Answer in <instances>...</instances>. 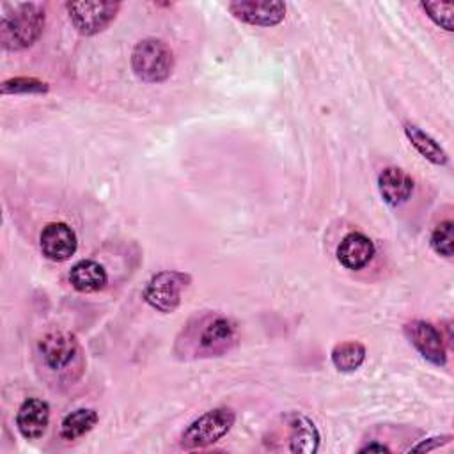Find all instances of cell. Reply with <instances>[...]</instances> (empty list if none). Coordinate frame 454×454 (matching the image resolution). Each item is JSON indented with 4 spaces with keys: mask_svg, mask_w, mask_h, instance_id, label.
I'll list each match as a JSON object with an SVG mask.
<instances>
[{
    "mask_svg": "<svg viewBox=\"0 0 454 454\" xmlns=\"http://www.w3.org/2000/svg\"><path fill=\"white\" fill-rule=\"evenodd\" d=\"M332 364L340 372L356 371L365 360V346L358 340H344L333 346L332 349Z\"/></svg>",
    "mask_w": 454,
    "mask_h": 454,
    "instance_id": "18",
    "label": "cell"
},
{
    "mask_svg": "<svg viewBox=\"0 0 454 454\" xmlns=\"http://www.w3.org/2000/svg\"><path fill=\"white\" fill-rule=\"evenodd\" d=\"M131 67L137 78L145 83L165 82L174 71V53L156 37L142 39L135 44L131 53Z\"/></svg>",
    "mask_w": 454,
    "mask_h": 454,
    "instance_id": "3",
    "label": "cell"
},
{
    "mask_svg": "<svg viewBox=\"0 0 454 454\" xmlns=\"http://www.w3.org/2000/svg\"><path fill=\"white\" fill-rule=\"evenodd\" d=\"M374 243L362 232L346 234L337 248L339 262L348 270H362L374 257Z\"/></svg>",
    "mask_w": 454,
    "mask_h": 454,
    "instance_id": "13",
    "label": "cell"
},
{
    "mask_svg": "<svg viewBox=\"0 0 454 454\" xmlns=\"http://www.w3.org/2000/svg\"><path fill=\"white\" fill-rule=\"evenodd\" d=\"M50 424V406L46 401L37 397H28L21 403L16 413V426L23 438L37 440L41 438Z\"/></svg>",
    "mask_w": 454,
    "mask_h": 454,
    "instance_id": "11",
    "label": "cell"
},
{
    "mask_svg": "<svg viewBox=\"0 0 454 454\" xmlns=\"http://www.w3.org/2000/svg\"><path fill=\"white\" fill-rule=\"evenodd\" d=\"M378 190L381 199L388 206L395 207L411 197L413 179L406 170L399 167H387L378 176Z\"/></svg>",
    "mask_w": 454,
    "mask_h": 454,
    "instance_id": "12",
    "label": "cell"
},
{
    "mask_svg": "<svg viewBox=\"0 0 454 454\" xmlns=\"http://www.w3.org/2000/svg\"><path fill=\"white\" fill-rule=\"evenodd\" d=\"M39 353L48 369L66 371L80 355V346L67 332H48L39 340Z\"/></svg>",
    "mask_w": 454,
    "mask_h": 454,
    "instance_id": "8",
    "label": "cell"
},
{
    "mask_svg": "<svg viewBox=\"0 0 454 454\" xmlns=\"http://www.w3.org/2000/svg\"><path fill=\"white\" fill-rule=\"evenodd\" d=\"M66 9L82 35H96L115 20L121 2H67Z\"/></svg>",
    "mask_w": 454,
    "mask_h": 454,
    "instance_id": "6",
    "label": "cell"
},
{
    "mask_svg": "<svg viewBox=\"0 0 454 454\" xmlns=\"http://www.w3.org/2000/svg\"><path fill=\"white\" fill-rule=\"evenodd\" d=\"M44 7L41 4H5L0 21V41L9 51L32 46L44 28Z\"/></svg>",
    "mask_w": 454,
    "mask_h": 454,
    "instance_id": "1",
    "label": "cell"
},
{
    "mask_svg": "<svg viewBox=\"0 0 454 454\" xmlns=\"http://www.w3.org/2000/svg\"><path fill=\"white\" fill-rule=\"evenodd\" d=\"M192 278L188 273L165 270L151 277L144 289V300L154 310L170 314L181 303L183 291L190 286Z\"/></svg>",
    "mask_w": 454,
    "mask_h": 454,
    "instance_id": "5",
    "label": "cell"
},
{
    "mask_svg": "<svg viewBox=\"0 0 454 454\" xmlns=\"http://www.w3.org/2000/svg\"><path fill=\"white\" fill-rule=\"evenodd\" d=\"M69 280L71 286L80 293H96L106 286L108 275L99 262L83 259L71 268Z\"/></svg>",
    "mask_w": 454,
    "mask_h": 454,
    "instance_id": "15",
    "label": "cell"
},
{
    "mask_svg": "<svg viewBox=\"0 0 454 454\" xmlns=\"http://www.w3.org/2000/svg\"><path fill=\"white\" fill-rule=\"evenodd\" d=\"M39 245L46 259L62 262V261H67L76 252L78 238L67 223L51 222L41 231Z\"/></svg>",
    "mask_w": 454,
    "mask_h": 454,
    "instance_id": "10",
    "label": "cell"
},
{
    "mask_svg": "<svg viewBox=\"0 0 454 454\" xmlns=\"http://www.w3.org/2000/svg\"><path fill=\"white\" fill-rule=\"evenodd\" d=\"M404 335L424 360L438 367L445 365L447 351L443 337L434 325L422 319H413L404 325Z\"/></svg>",
    "mask_w": 454,
    "mask_h": 454,
    "instance_id": "7",
    "label": "cell"
},
{
    "mask_svg": "<svg viewBox=\"0 0 454 454\" xmlns=\"http://www.w3.org/2000/svg\"><path fill=\"white\" fill-rule=\"evenodd\" d=\"M184 342L197 356H220L227 353L238 339V325L222 314H207L188 325Z\"/></svg>",
    "mask_w": 454,
    "mask_h": 454,
    "instance_id": "2",
    "label": "cell"
},
{
    "mask_svg": "<svg viewBox=\"0 0 454 454\" xmlns=\"http://www.w3.org/2000/svg\"><path fill=\"white\" fill-rule=\"evenodd\" d=\"M420 7L427 14L429 20H433L434 25L440 28L452 32V11L454 4L452 2H420Z\"/></svg>",
    "mask_w": 454,
    "mask_h": 454,
    "instance_id": "21",
    "label": "cell"
},
{
    "mask_svg": "<svg viewBox=\"0 0 454 454\" xmlns=\"http://www.w3.org/2000/svg\"><path fill=\"white\" fill-rule=\"evenodd\" d=\"M236 417L234 411L229 408H213L200 417H197L181 434V447L184 450H195V449H204L215 442H218L222 436H225Z\"/></svg>",
    "mask_w": 454,
    "mask_h": 454,
    "instance_id": "4",
    "label": "cell"
},
{
    "mask_svg": "<svg viewBox=\"0 0 454 454\" xmlns=\"http://www.w3.org/2000/svg\"><path fill=\"white\" fill-rule=\"evenodd\" d=\"M454 225L450 220H445V222H440L434 231L431 232V248L438 254V255H443L447 259L452 257V241H454Z\"/></svg>",
    "mask_w": 454,
    "mask_h": 454,
    "instance_id": "20",
    "label": "cell"
},
{
    "mask_svg": "<svg viewBox=\"0 0 454 454\" xmlns=\"http://www.w3.org/2000/svg\"><path fill=\"white\" fill-rule=\"evenodd\" d=\"M452 440L450 434H445V436H434V438H429L415 447H411V450H431V449H436V447H442L445 443H449Z\"/></svg>",
    "mask_w": 454,
    "mask_h": 454,
    "instance_id": "22",
    "label": "cell"
},
{
    "mask_svg": "<svg viewBox=\"0 0 454 454\" xmlns=\"http://www.w3.org/2000/svg\"><path fill=\"white\" fill-rule=\"evenodd\" d=\"M96 424H98V413L92 408H78L62 419L59 434L62 440H67V442L78 440L89 431H92Z\"/></svg>",
    "mask_w": 454,
    "mask_h": 454,
    "instance_id": "17",
    "label": "cell"
},
{
    "mask_svg": "<svg viewBox=\"0 0 454 454\" xmlns=\"http://www.w3.org/2000/svg\"><path fill=\"white\" fill-rule=\"evenodd\" d=\"M287 427H289V450L296 454H312L319 447V431L316 424L301 415V413H291L287 417Z\"/></svg>",
    "mask_w": 454,
    "mask_h": 454,
    "instance_id": "14",
    "label": "cell"
},
{
    "mask_svg": "<svg viewBox=\"0 0 454 454\" xmlns=\"http://www.w3.org/2000/svg\"><path fill=\"white\" fill-rule=\"evenodd\" d=\"M50 90V85L43 80L32 78V76H16L2 82L0 92L5 94H46Z\"/></svg>",
    "mask_w": 454,
    "mask_h": 454,
    "instance_id": "19",
    "label": "cell"
},
{
    "mask_svg": "<svg viewBox=\"0 0 454 454\" xmlns=\"http://www.w3.org/2000/svg\"><path fill=\"white\" fill-rule=\"evenodd\" d=\"M227 9L236 20L254 27H275L286 18L284 2L239 0V2H229Z\"/></svg>",
    "mask_w": 454,
    "mask_h": 454,
    "instance_id": "9",
    "label": "cell"
},
{
    "mask_svg": "<svg viewBox=\"0 0 454 454\" xmlns=\"http://www.w3.org/2000/svg\"><path fill=\"white\" fill-rule=\"evenodd\" d=\"M360 452H390V449L383 443H378V442H371L364 447H360Z\"/></svg>",
    "mask_w": 454,
    "mask_h": 454,
    "instance_id": "23",
    "label": "cell"
},
{
    "mask_svg": "<svg viewBox=\"0 0 454 454\" xmlns=\"http://www.w3.org/2000/svg\"><path fill=\"white\" fill-rule=\"evenodd\" d=\"M404 135L406 138L411 142V145L431 163L434 165H445L449 161L447 153L443 151V147L426 131H422L419 126L415 124H404Z\"/></svg>",
    "mask_w": 454,
    "mask_h": 454,
    "instance_id": "16",
    "label": "cell"
}]
</instances>
